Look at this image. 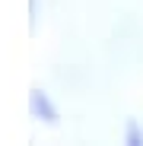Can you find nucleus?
I'll use <instances>...</instances> for the list:
<instances>
[{"instance_id":"1","label":"nucleus","mask_w":143,"mask_h":146,"mask_svg":"<svg viewBox=\"0 0 143 146\" xmlns=\"http://www.w3.org/2000/svg\"><path fill=\"white\" fill-rule=\"evenodd\" d=\"M29 108H32V114H35L38 121H45V124H57V108H54L51 99H48V92L32 89V95H29Z\"/></svg>"},{"instance_id":"2","label":"nucleus","mask_w":143,"mask_h":146,"mask_svg":"<svg viewBox=\"0 0 143 146\" xmlns=\"http://www.w3.org/2000/svg\"><path fill=\"white\" fill-rule=\"evenodd\" d=\"M127 146H143V130L134 117L127 121Z\"/></svg>"}]
</instances>
